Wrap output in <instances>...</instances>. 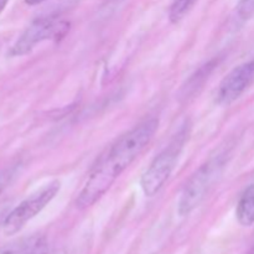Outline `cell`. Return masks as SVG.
I'll return each instance as SVG.
<instances>
[{"instance_id":"cell-1","label":"cell","mask_w":254,"mask_h":254,"mask_svg":"<svg viewBox=\"0 0 254 254\" xmlns=\"http://www.w3.org/2000/svg\"><path fill=\"white\" fill-rule=\"evenodd\" d=\"M158 127L159 121L156 118L146 119L121 136L111 146L93 168L77 197L76 205L79 210L93 206L111 189L121 174L148 146Z\"/></svg>"},{"instance_id":"cell-2","label":"cell","mask_w":254,"mask_h":254,"mask_svg":"<svg viewBox=\"0 0 254 254\" xmlns=\"http://www.w3.org/2000/svg\"><path fill=\"white\" fill-rule=\"evenodd\" d=\"M225 164V155L218 154L212 156L195 171L183 189L178 205L179 215L188 216L202 203L210 189L222 174Z\"/></svg>"},{"instance_id":"cell-3","label":"cell","mask_w":254,"mask_h":254,"mask_svg":"<svg viewBox=\"0 0 254 254\" xmlns=\"http://www.w3.org/2000/svg\"><path fill=\"white\" fill-rule=\"evenodd\" d=\"M188 136L189 128L185 126L146 169L140 180L141 190L145 193V196L153 197L165 185L175 169Z\"/></svg>"},{"instance_id":"cell-4","label":"cell","mask_w":254,"mask_h":254,"mask_svg":"<svg viewBox=\"0 0 254 254\" xmlns=\"http://www.w3.org/2000/svg\"><path fill=\"white\" fill-rule=\"evenodd\" d=\"M60 189H61L60 181H52L16 206L2 222V231L5 235L11 236L19 232L30 220L39 215L54 200Z\"/></svg>"},{"instance_id":"cell-5","label":"cell","mask_w":254,"mask_h":254,"mask_svg":"<svg viewBox=\"0 0 254 254\" xmlns=\"http://www.w3.org/2000/svg\"><path fill=\"white\" fill-rule=\"evenodd\" d=\"M69 30V22L56 20L54 17H40L22 32L14 46L10 50V56H24L32 51L37 44L46 40H56L64 36Z\"/></svg>"},{"instance_id":"cell-6","label":"cell","mask_w":254,"mask_h":254,"mask_svg":"<svg viewBox=\"0 0 254 254\" xmlns=\"http://www.w3.org/2000/svg\"><path fill=\"white\" fill-rule=\"evenodd\" d=\"M254 79V60L235 67L220 84L217 92V103L228 106L237 101Z\"/></svg>"},{"instance_id":"cell-7","label":"cell","mask_w":254,"mask_h":254,"mask_svg":"<svg viewBox=\"0 0 254 254\" xmlns=\"http://www.w3.org/2000/svg\"><path fill=\"white\" fill-rule=\"evenodd\" d=\"M218 60L213 59L211 61H208L207 64H205L203 66H201L190 78L186 81V84L181 89V98H190L191 96L198 92V89L202 88V86L205 84V82L207 81L210 74L212 73L213 69L217 67Z\"/></svg>"},{"instance_id":"cell-8","label":"cell","mask_w":254,"mask_h":254,"mask_svg":"<svg viewBox=\"0 0 254 254\" xmlns=\"http://www.w3.org/2000/svg\"><path fill=\"white\" fill-rule=\"evenodd\" d=\"M44 238L30 236L0 247V254H39L44 248Z\"/></svg>"},{"instance_id":"cell-9","label":"cell","mask_w":254,"mask_h":254,"mask_svg":"<svg viewBox=\"0 0 254 254\" xmlns=\"http://www.w3.org/2000/svg\"><path fill=\"white\" fill-rule=\"evenodd\" d=\"M236 216L238 222L245 227H250L254 223V184L248 186L241 196Z\"/></svg>"},{"instance_id":"cell-10","label":"cell","mask_w":254,"mask_h":254,"mask_svg":"<svg viewBox=\"0 0 254 254\" xmlns=\"http://www.w3.org/2000/svg\"><path fill=\"white\" fill-rule=\"evenodd\" d=\"M196 1L197 0H174L170 7V14H169L170 21L174 24L180 22L185 17V15L192 9Z\"/></svg>"},{"instance_id":"cell-11","label":"cell","mask_w":254,"mask_h":254,"mask_svg":"<svg viewBox=\"0 0 254 254\" xmlns=\"http://www.w3.org/2000/svg\"><path fill=\"white\" fill-rule=\"evenodd\" d=\"M17 171V165L7 166V168L0 170V193L7 188L11 180L14 179L15 174Z\"/></svg>"},{"instance_id":"cell-12","label":"cell","mask_w":254,"mask_h":254,"mask_svg":"<svg viewBox=\"0 0 254 254\" xmlns=\"http://www.w3.org/2000/svg\"><path fill=\"white\" fill-rule=\"evenodd\" d=\"M254 14V0H241L238 5V15L241 19L247 20Z\"/></svg>"},{"instance_id":"cell-13","label":"cell","mask_w":254,"mask_h":254,"mask_svg":"<svg viewBox=\"0 0 254 254\" xmlns=\"http://www.w3.org/2000/svg\"><path fill=\"white\" fill-rule=\"evenodd\" d=\"M42 1H45V0H25V2H26L27 5H31V6H34V5L41 4Z\"/></svg>"},{"instance_id":"cell-14","label":"cell","mask_w":254,"mask_h":254,"mask_svg":"<svg viewBox=\"0 0 254 254\" xmlns=\"http://www.w3.org/2000/svg\"><path fill=\"white\" fill-rule=\"evenodd\" d=\"M7 1H9V0H0V14H1L2 10L5 9V6H6Z\"/></svg>"}]
</instances>
